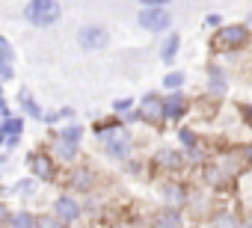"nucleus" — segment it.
Wrapping results in <instances>:
<instances>
[{
	"instance_id": "nucleus-28",
	"label": "nucleus",
	"mask_w": 252,
	"mask_h": 228,
	"mask_svg": "<svg viewBox=\"0 0 252 228\" xmlns=\"http://www.w3.org/2000/svg\"><path fill=\"white\" fill-rule=\"evenodd\" d=\"M205 27H211V30H217V27H222V18H220L217 12H211V15L205 18Z\"/></svg>"
},
{
	"instance_id": "nucleus-9",
	"label": "nucleus",
	"mask_w": 252,
	"mask_h": 228,
	"mask_svg": "<svg viewBox=\"0 0 252 228\" xmlns=\"http://www.w3.org/2000/svg\"><path fill=\"white\" fill-rule=\"evenodd\" d=\"M187 110H190V104H187V95H184V92H169V95L163 98V119H166V122L184 119Z\"/></svg>"
},
{
	"instance_id": "nucleus-17",
	"label": "nucleus",
	"mask_w": 252,
	"mask_h": 228,
	"mask_svg": "<svg viewBox=\"0 0 252 228\" xmlns=\"http://www.w3.org/2000/svg\"><path fill=\"white\" fill-rule=\"evenodd\" d=\"M225 89H228V83H225L222 68H220V65H208V92L217 95V98H222Z\"/></svg>"
},
{
	"instance_id": "nucleus-16",
	"label": "nucleus",
	"mask_w": 252,
	"mask_h": 228,
	"mask_svg": "<svg viewBox=\"0 0 252 228\" xmlns=\"http://www.w3.org/2000/svg\"><path fill=\"white\" fill-rule=\"evenodd\" d=\"M178 48H181V36L169 30L166 39H163V45H160V59H163V65H172V62L178 59Z\"/></svg>"
},
{
	"instance_id": "nucleus-22",
	"label": "nucleus",
	"mask_w": 252,
	"mask_h": 228,
	"mask_svg": "<svg viewBox=\"0 0 252 228\" xmlns=\"http://www.w3.org/2000/svg\"><path fill=\"white\" fill-rule=\"evenodd\" d=\"M211 228H240V219L231 210H217L211 216Z\"/></svg>"
},
{
	"instance_id": "nucleus-8",
	"label": "nucleus",
	"mask_w": 252,
	"mask_h": 228,
	"mask_svg": "<svg viewBox=\"0 0 252 228\" xmlns=\"http://www.w3.org/2000/svg\"><path fill=\"white\" fill-rule=\"evenodd\" d=\"M27 166H30V175L36 178V181H54L57 178V169H54V160H51V154H42V151H30L27 154Z\"/></svg>"
},
{
	"instance_id": "nucleus-4",
	"label": "nucleus",
	"mask_w": 252,
	"mask_h": 228,
	"mask_svg": "<svg viewBox=\"0 0 252 228\" xmlns=\"http://www.w3.org/2000/svg\"><path fill=\"white\" fill-rule=\"evenodd\" d=\"M249 39H252V30H249L246 24H225V27L217 30V45L225 48V51H237V48H243Z\"/></svg>"
},
{
	"instance_id": "nucleus-2",
	"label": "nucleus",
	"mask_w": 252,
	"mask_h": 228,
	"mask_svg": "<svg viewBox=\"0 0 252 228\" xmlns=\"http://www.w3.org/2000/svg\"><path fill=\"white\" fill-rule=\"evenodd\" d=\"M101 145H104V154L113 157V160H128L131 151H134V137L128 128H116V131H107L101 134Z\"/></svg>"
},
{
	"instance_id": "nucleus-10",
	"label": "nucleus",
	"mask_w": 252,
	"mask_h": 228,
	"mask_svg": "<svg viewBox=\"0 0 252 228\" xmlns=\"http://www.w3.org/2000/svg\"><path fill=\"white\" fill-rule=\"evenodd\" d=\"M160 196H163V204L172 207V210H181L184 204H190V193H187L184 184H166L160 190Z\"/></svg>"
},
{
	"instance_id": "nucleus-15",
	"label": "nucleus",
	"mask_w": 252,
	"mask_h": 228,
	"mask_svg": "<svg viewBox=\"0 0 252 228\" xmlns=\"http://www.w3.org/2000/svg\"><path fill=\"white\" fill-rule=\"evenodd\" d=\"M152 228H184V216H181V210L163 207L160 213H155V219H152Z\"/></svg>"
},
{
	"instance_id": "nucleus-18",
	"label": "nucleus",
	"mask_w": 252,
	"mask_h": 228,
	"mask_svg": "<svg viewBox=\"0 0 252 228\" xmlns=\"http://www.w3.org/2000/svg\"><path fill=\"white\" fill-rule=\"evenodd\" d=\"M92 187H95V172L92 169H83L80 166V169L71 172V190L74 193H89Z\"/></svg>"
},
{
	"instance_id": "nucleus-6",
	"label": "nucleus",
	"mask_w": 252,
	"mask_h": 228,
	"mask_svg": "<svg viewBox=\"0 0 252 228\" xmlns=\"http://www.w3.org/2000/svg\"><path fill=\"white\" fill-rule=\"evenodd\" d=\"M60 222H65V225H74L80 216H83V204L71 196V193H63V196H57V201H54V210H51Z\"/></svg>"
},
{
	"instance_id": "nucleus-21",
	"label": "nucleus",
	"mask_w": 252,
	"mask_h": 228,
	"mask_svg": "<svg viewBox=\"0 0 252 228\" xmlns=\"http://www.w3.org/2000/svg\"><path fill=\"white\" fill-rule=\"evenodd\" d=\"M36 213H30V210H15V213H9V228H36Z\"/></svg>"
},
{
	"instance_id": "nucleus-3",
	"label": "nucleus",
	"mask_w": 252,
	"mask_h": 228,
	"mask_svg": "<svg viewBox=\"0 0 252 228\" xmlns=\"http://www.w3.org/2000/svg\"><path fill=\"white\" fill-rule=\"evenodd\" d=\"M140 27L149 30V33H169L172 27V12L166 6H143L140 15H137Z\"/></svg>"
},
{
	"instance_id": "nucleus-30",
	"label": "nucleus",
	"mask_w": 252,
	"mask_h": 228,
	"mask_svg": "<svg viewBox=\"0 0 252 228\" xmlns=\"http://www.w3.org/2000/svg\"><path fill=\"white\" fill-rule=\"evenodd\" d=\"M45 125H57L60 122V110H51V113H45V119H42Z\"/></svg>"
},
{
	"instance_id": "nucleus-19",
	"label": "nucleus",
	"mask_w": 252,
	"mask_h": 228,
	"mask_svg": "<svg viewBox=\"0 0 252 228\" xmlns=\"http://www.w3.org/2000/svg\"><path fill=\"white\" fill-rule=\"evenodd\" d=\"M83 134H86V128L77 125V122H68V125H63L60 131H54V137H60V140H65V142H74V145H80Z\"/></svg>"
},
{
	"instance_id": "nucleus-34",
	"label": "nucleus",
	"mask_w": 252,
	"mask_h": 228,
	"mask_svg": "<svg viewBox=\"0 0 252 228\" xmlns=\"http://www.w3.org/2000/svg\"><path fill=\"white\" fill-rule=\"evenodd\" d=\"M240 228H252V213H249V216H246V219L240 222Z\"/></svg>"
},
{
	"instance_id": "nucleus-27",
	"label": "nucleus",
	"mask_w": 252,
	"mask_h": 228,
	"mask_svg": "<svg viewBox=\"0 0 252 228\" xmlns=\"http://www.w3.org/2000/svg\"><path fill=\"white\" fill-rule=\"evenodd\" d=\"M33 190H36V178H24L15 184V193H33Z\"/></svg>"
},
{
	"instance_id": "nucleus-24",
	"label": "nucleus",
	"mask_w": 252,
	"mask_h": 228,
	"mask_svg": "<svg viewBox=\"0 0 252 228\" xmlns=\"http://www.w3.org/2000/svg\"><path fill=\"white\" fill-rule=\"evenodd\" d=\"M184 71H169L166 77H163V89L166 92H181V86H184Z\"/></svg>"
},
{
	"instance_id": "nucleus-37",
	"label": "nucleus",
	"mask_w": 252,
	"mask_h": 228,
	"mask_svg": "<svg viewBox=\"0 0 252 228\" xmlns=\"http://www.w3.org/2000/svg\"><path fill=\"white\" fill-rule=\"evenodd\" d=\"M246 27H249V30H252V12H249V18H246Z\"/></svg>"
},
{
	"instance_id": "nucleus-1",
	"label": "nucleus",
	"mask_w": 252,
	"mask_h": 228,
	"mask_svg": "<svg viewBox=\"0 0 252 228\" xmlns=\"http://www.w3.org/2000/svg\"><path fill=\"white\" fill-rule=\"evenodd\" d=\"M21 15L33 27H54L63 18V6L57 3V0H27Z\"/></svg>"
},
{
	"instance_id": "nucleus-33",
	"label": "nucleus",
	"mask_w": 252,
	"mask_h": 228,
	"mask_svg": "<svg viewBox=\"0 0 252 228\" xmlns=\"http://www.w3.org/2000/svg\"><path fill=\"white\" fill-rule=\"evenodd\" d=\"M60 119H71L74 122V107H63L60 110Z\"/></svg>"
},
{
	"instance_id": "nucleus-5",
	"label": "nucleus",
	"mask_w": 252,
	"mask_h": 228,
	"mask_svg": "<svg viewBox=\"0 0 252 228\" xmlns=\"http://www.w3.org/2000/svg\"><path fill=\"white\" fill-rule=\"evenodd\" d=\"M137 116L140 122H149V125H163V95L160 92H146L140 107H137Z\"/></svg>"
},
{
	"instance_id": "nucleus-36",
	"label": "nucleus",
	"mask_w": 252,
	"mask_h": 228,
	"mask_svg": "<svg viewBox=\"0 0 252 228\" xmlns=\"http://www.w3.org/2000/svg\"><path fill=\"white\" fill-rule=\"evenodd\" d=\"M113 228H134V225H128V222H119V225H113Z\"/></svg>"
},
{
	"instance_id": "nucleus-12",
	"label": "nucleus",
	"mask_w": 252,
	"mask_h": 228,
	"mask_svg": "<svg viewBox=\"0 0 252 228\" xmlns=\"http://www.w3.org/2000/svg\"><path fill=\"white\" fill-rule=\"evenodd\" d=\"M51 154H54L60 163H74V160L80 157V145L65 142V140H60V137H54V142H51Z\"/></svg>"
},
{
	"instance_id": "nucleus-7",
	"label": "nucleus",
	"mask_w": 252,
	"mask_h": 228,
	"mask_svg": "<svg viewBox=\"0 0 252 228\" xmlns=\"http://www.w3.org/2000/svg\"><path fill=\"white\" fill-rule=\"evenodd\" d=\"M107 42H110V33L101 24H83L77 30V45L83 51H101V48H107Z\"/></svg>"
},
{
	"instance_id": "nucleus-20",
	"label": "nucleus",
	"mask_w": 252,
	"mask_h": 228,
	"mask_svg": "<svg viewBox=\"0 0 252 228\" xmlns=\"http://www.w3.org/2000/svg\"><path fill=\"white\" fill-rule=\"evenodd\" d=\"M21 134H24V119H21V116H12V119H0V137L12 140V137H21Z\"/></svg>"
},
{
	"instance_id": "nucleus-29",
	"label": "nucleus",
	"mask_w": 252,
	"mask_h": 228,
	"mask_svg": "<svg viewBox=\"0 0 252 228\" xmlns=\"http://www.w3.org/2000/svg\"><path fill=\"white\" fill-rule=\"evenodd\" d=\"M240 116H243V122L252 128V104H240Z\"/></svg>"
},
{
	"instance_id": "nucleus-14",
	"label": "nucleus",
	"mask_w": 252,
	"mask_h": 228,
	"mask_svg": "<svg viewBox=\"0 0 252 228\" xmlns=\"http://www.w3.org/2000/svg\"><path fill=\"white\" fill-rule=\"evenodd\" d=\"M158 163H160L163 169H169V172H178V169L187 166V157H184L178 148H160V151H158Z\"/></svg>"
},
{
	"instance_id": "nucleus-11",
	"label": "nucleus",
	"mask_w": 252,
	"mask_h": 228,
	"mask_svg": "<svg viewBox=\"0 0 252 228\" xmlns=\"http://www.w3.org/2000/svg\"><path fill=\"white\" fill-rule=\"evenodd\" d=\"M15 77V51L6 36H0V80H12Z\"/></svg>"
},
{
	"instance_id": "nucleus-26",
	"label": "nucleus",
	"mask_w": 252,
	"mask_h": 228,
	"mask_svg": "<svg viewBox=\"0 0 252 228\" xmlns=\"http://www.w3.org/2000/svg\"><path fill=\"white\" fill-rule=\"evenodd\" d=\"M36 228H68L65 222H60L54 213H45V216H39L36 219Z\"/></svg>"
},
{
	"instance_id": "nucleus-25",
	"label": "nucleus",
	"mask_w": 252,
	"mask_h": 228,
	"mask_svg": "<svg viewBox=\"0 0 252 228\" xmlns=\"http://www.w3.org/2000/svg\"><path fill=\"white\" fill-rule=\"evenodd\" d=\"M178 140H181V145L190 151L193 145H199V137H196V131H190V128H178Z\"/></svg>"
},
{
	"instance_id": "nucleus-35",
	"label": "nucleus",
	"mask_w": 252,
	"mask_h": 228,
	"mask_svg": "<svg viewBox=\"0 0 252 228\" xmlns=\"http://www.w3.org/2000/svg\"><path fill=\"white\" fill-rule=\"evenodd\" d=\"M6 160H9V154H6V151H0V166H3Z\"/></svg>"
},
{
	"instance_id": "nucleus-31",
	"label": "nucleus",
	"mask_w": 252,
	"mask_h": 228,
	"mask_svg": "<svg viewBox=\"0 0 252 228\" xmlns=\"http://www.w3.org/2000/svg\"><path fill=\"white\" fill-rule=\"evenodd\" d=\"M140 6H166V3H172V0H137Z\"/></svg>"
},
{
	"instance_id": "nucleus-32",
	"label": "nucleus",
	"mask_w": 252,
	"mask_h": 228,
	"mask_svg": "<svg viewBox=\"0 0 252 228\" xmlns=\"http://www.w3.org/2000/svg\"><path fill=\"white\" fill-rule=\"evenodd\" d=\"M240 157H243V160H246V163H252V142H249V145H243V148H240Z\"/></svg>"
},
{
	"instance_id": "nucleus-23",
	"label": "nucleus",
	"mask_w": 252,
	"mask_h": 228,
	"mask_svg": "<svg viewBox=\"0 0 252 228\" xmlns=\"http://www.w3.org/2000/svg\"><path fill=\"white\" fill-rule=\"evenodd\" d=\"M134 110H137V101H134V98H116V101H113V116H116L119 122L128 116V113H134Z\"/></svg>"
},
{
	"instance_id": "nucleus-13",
	"label": "nucleus",
	"mask_w": 252,
	"mask_h": 228,
	"mask_svg": "<svg viewBox=\"0 0 252 228\" xmlns=\"http://www.w3.org/2000/svg\"><path fill=\"white\" fill-rule=\"evenodd\" d=\"M18 104H21V110H24V116L36 119V122H42V119H45V113H42L39 101L33 98V92H30L27 86H21V89H18Z\"/></svg>"
}]
</instances>
